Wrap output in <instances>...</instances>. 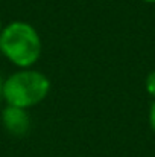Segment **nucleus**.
Returning a JSON list of instances; mask_svg holds the SVG:
<instances>
[{
  "label": "nucleus",
  "mask_w": 155,
  "mask_h": 157,
  "mask_svg": "<svg viewBox=\"0 0 155 157\" xmlns=\"http://www.w3.org/2000/svg\"><path fill=\"white\" fill-rule=\"evenodd\" d=\"M145 87H146V92H148L152 98H155V70L149 72V75L146 76Z\"/></svg>",
  "instance_id": "obj_4"
},
{
  "label": "nucleus",
  "mask_w": 155,
  "mask_h": 157,
  "mask_svg": "<svg viewBox=\"0 0 155 157\" xmlns=\"http://www.w3.org/2000/svg\"><path fill=\"white\" fill-rule=\"evenodd\" d=\"M3 87H5V79L2 78V73H0V99H3Z\"/></svg>",
  "instance_id": "obj_6"
},
{
  "label": "nucleus",
  "mask_w": 155,
  "mask_h": 157,
  "mask_svg": "<svg viewBox=\"0 0 155 157\" xmlns=\"http://www.w3.org/2000/svg\"><path fill=\"white\" fill-rule=\"evenodd\" d=\"M143 2H146V3H155V0H143Z\"/></svg>",
  "instance_id": "obj_7"
},
{
  "label": "nucleus",
  "mask_w": 155,
  "mask_h": 157,
  "mask_svg": "<svg viewBox=\"0 0 155 157\" xmlns=\"http://www.w3.org/2000/svg\"><path fill=\"white\" fill-rule=\"evenodd\" d=\"M43 44L37 29L21 20L3 26L0 32V52L20 69H31L41 56Z\"/></svg>",
  "instance_id": "obj_1"
},
{
  "label": "nucleus",
  "mask_w": 155,
  "mask_h": 157,
  "mask_svg": "<svg viewBox=\"0 0 155 157\" xmlns=\"http://www.w3.org/2000/svg\"><path fill=\"white\" fill-rule=\"evenodd\" d=\"M149 125H151V128L154 130L155 133V101L152 102L151 108H149Z\"/></svg>",
  "instance_id": "obj_5"
},
{
  "label": "nucleus",
  "mask_w": 155,
  "mask_h": 157,
  "mask_svg": "<svg viewBox=\"0 0 155 157\" xmlns=\"http://www.w3.org/2000/svg\"><path fill=\"white\" fill-rule=\"evenodd\" d=\"M0 56H2V52H0Z\"/></svg>",
  "instance_id": "obj_9"
},
{
  "label": "nucleus",
  "mask_w": 155,
  "mask_h": 157,
  "mask_svg": "<svg viewBox=\"0 0 155 157\" xmlns=\"http://www.w3.org/2000/svg\"><path fill=\"white\" fill-rule=\"evenodd\" d=\"M2 122L5 130L15 137H23L31 130V116L28 110L6 105L2 111Z\"/></svg>",
  "instance_id": "obj_3"
},
{
  "label": "nucleus",
  "mask_w": 155,
  "mask_h": 157,
  "mask_svg": "<svg viewBox=\"0 0 155 157\" xmlns=\"http://www.w3.org/2000/svg\"><path fill=\"white\" fill-rule=\"evenodd\" d=\"M50 93V79L40 70L20 69L5 78L3 101L6 105L29 110L41 104Z\"/></svg>",
  "instance_id": "obj_2"
},
{
  "label": "nucleus",
  "mask_w": 155,
  "mask_h": 157,
  "mask_svg": "<svg viewBox=\"0 0 155 157\" xmlns=\"http://www.w3.org/2000/svg\"><path fill=\"white\" fill-rule=\"evenodd\" d=\"M2 29H3V23H2V20H0V32H2Z\"/></svg>",
  "instance_id": "obj_8"
}]
</instances>
